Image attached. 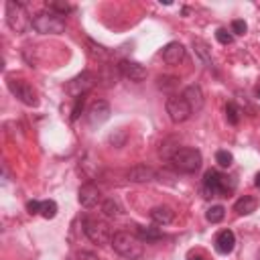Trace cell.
Instances as JSON below:
<instances>
[{
    "mask_svg": "<svg viewBox=\"0 0 260 260\" xmlns=\"http://www.w3.org/2000/svg\"><path fill=\"white\" fill-rule=\"evenodd\" d=\"M246 30H248V26H246V22H244V20H240V18H238V20H234V22H232V32H234V35H244Z\"/></svg>",
    "mask_w": 260,
    "mask_h": 260,
    "instance_id": "1f68e13d",
    "label": "cell"
},
{
    "mask_svg": "<svg viewBox=\"0 0 260 260\" xmlns=\"http://www.w3.org/2000/svg\"><path fill=\"white\" fill-rule=\"evenodd\" d=\"M223 217H225V207H223V205H211V207L205 211V219H207L209 223H219Z\"/></svg>",
    "mask_w": 260,
    "mask_h": 260,
    "instance_id": "7402d4cb",
    "label": "cell"
},
{
    "mask_svg": "<svg viewBox=\"0 0 260 260\" xmlns=\"http://www.w3.org/2000/svg\"><path fill=\"white\" fill-rule=\"evenodd\" d=\"M32 28L41 35H61L65 30V20L55 12H39L30 20Z\"/></svg>",
    "mask_w": 260,
    "mask_h": 260,
    "instance_id": "3957f363",
    "label": "cell"
},
{
    "mask_svg": "<svg viewBox=\"0 0 260 260\" xmlns=\"http://www.w3.org/2000/svg\"><path fill=\"white\" fill-rule=\"evenodd\" d=\"M83 232L85 236L98 244V246H106V244H112V230L106 221H100V219H85L83 221Z\"/></svg>",
    "mask_w": 260,
    "mask_h": 260,
    "instance_id": "5b68a950",
    "label": "cell"
},
{
    "mask_svg": "<svg viewBox=\"0 0 260 260\" xmlns=\"http://www.w3.org/2000/svg\"><path fill=\"white\" fill-rule=\"evenodd\" d=\"M254 185L260 189V173H256V179H254Z\"/></svg>",
    "mask_w": 260,
    "mask_h": 260,
    "instance_id": "d590c367",
    "label": "cell"
},
{
    "mask_svg": "<svg viewBox=\"0 0 260 260\" xmlns=\"http://www.w3.org/2000/svg\"><path fill=\"white\" fill-rule=\"evenodd\" d=\"M225 179H228V177H223L221 173H217V171H213V169L205 171V175H203V189H205V193H207L209 197L228 195V193L234 189V185H228Z\"/></svg>",
    "mask_w": 260,
    "mask_h": 260,
    "instance_id": "277c9868",
    "label": "cell"
},
{
    "mask_svg": "<svg viewBox=\"0 0 260 260\" xmlns=\"http://www.w3.org/2000/svg\"><path fill=\"white\" fill-rule=\"evenodd\" d=\"M95 85V77H93V73H89V71H81L79 75H75L71 81H67V85H65V89H67V93L71 95V98H83L91 87Z\"/></svg>",
    "mask_w": 260,
    "mask_h": 260,
    "instance_id": "ba28073f",
    "label": "cell"
},
{
    "mask_svg": "<svg viewBox=\"0 0 260 260\" xmlns=\"http://www.w3.org/2000/svg\"><path fill=\"white\" fill-rule=\"evenodd\" d=\"M181 95H183V98H185V102L189 104L191 112H199V110L203 108V91H201V87H199L197 83L187 85V87L183 89V93H181Z\"/></svg>",
    "mask_w": 260,
    "mask_h": 260,
    "instance_id": "5bb4252c",
    "label": "cell"
},
{
    "mask_svg": "<svg viewBox=\"0 0 260 260\" xmlns=\"http://www.w3.org/2000/svg\"><path fill=\"white\" fill-rule=\"evenodd\" d=\"M126 177H128V181H132V183H150V181H154L156 173H154L152 167L136 165V167H132V169L128 171Z\"/></svg>",
    "mask_w": 260,
    "mask_h": 260,
    "instance_id": "9a60e30c",
    "label": "cell"
},
{
    "mask_svg": "<svg viewBox=\"0 0 260 260\" xmlns=\"http://www.w3.org/2000/svg\"><path fill=\"white\" fill-rule=\"evenodd\" d=\"M225 118H228L230 124H238L240 122V110H238V106L234 102H230L225 106Z\"/></svg>",
    "mask_w": 260,
    "mask_h": 260,
    "instance_id": "83f0119b",
    "label": "cell"
},
{
    "mask_svg": "<svg viewBox=\"0 0 260 260\" xmlns=\"http://www.w3.org/2000/svg\"><path fill=\"white\" fill-rule=\"evenodd\" d=\"M193 49H195V55H197L207 67H211V49L207 47V43L201 41V39H193Z\"/></svg>",
    "mask_w": 260,
    "mask_h": 260,
    "instance_id": "44dd1931",
    "label": "cell"
},
{
    "mask_svg": "<svg viewBox=\"0 0 260 260\" xmlns=\"http://www.w3.org/2000/svg\"><path fill=\"white\" fill-rule=\"evenodd\" d=\"M110 114H112L110 104H108L106 100H98V102H93V104L89 106V110H87V122H89L91 126H100V124H104V122L110 118Z\"/></svg>",
    "mask_w": 260,
    "mask_h": 260,
    "instance_id": "8fae6325",
    "label": "cell"
},
{
    "mask_svg": "<svg viewBox=\"0 0 260 260\" xmlns=\"http://www.w3.org/2000/svg\"><path fill=\"white\" fill-rule=\"evenodd\" d=\"M83 102H85V98H77L75 100V106H73V112H71V120H77L79 118V114L83 110Z\"/></svg>",
    "mask_w": 260,
    "mask_h": 260,
    "instance_id": "d6a6232c",
    "label": "cell"
},
{
    "mask_svg": "<svg viewBox=\"0 0 260 260\" xmlns=\"http://www.w3.org/2000/svg\"><path fill=\"white\" fill-rule=\"evenodd\" d=\"M256 95H258V98H260V87H256Z\"/></svg>",
    "mask_w": 260,
    "mask_h": 260,
    "instance_id": "74e56055",
    "label": "cell"
},
{
    "mask_svg": "<svg viewBox=\"0 0 260 260\" xmlns=\"http://www.w3.org/2000/svg\"><path fill=\"white\" fill-rule=\"evenodd\" d=\"M41 205H43V201H28L26 203V211L30 213V215H37V213H41Z\"/></svg>",
    "mask_w": 260,
    "mask_h": 260,
    "instance_id": "836d02e7",
    "label": "cell"
},
{
    "mask_svg": "<svg viewBox=\"0 0 260 260\" xmlns=\"http://www.w3.org/2000/svg\"><path fill=\"white\" fill-rule=\"evenodd\" d=\"M110 142L114 144V146H124V142H126V130L124 128H120V130H116L114 134H110Z\"/></svg>",
    "mask_w": 260,
    "mask_h": 260,
    "instance_id": "f546056e",
    "label": "cell"
},
{
    "mask_svg": "<svg viewBox=\"0 0 260 260\" xmlns=\"http://www.w3.org/2000/svg\"><path fill=\"white\" fill-rule=\"evenodd\" d=\"M134 228H136V236L142 242H154L162 238V232L158 228H148V225H134Z\"/></svg>",
    "mask_w": 260,
    "mask_h": 260,
    "instance_id": "ffe728a7",
    "label": "cell"
},
{
    "mask_svg": "<svg viewBox=\"0 0 260 260\" xmlns=\"http://www.w3.org/2000/svg\"><path fill=\"white\" fill-rule=\"evenodd\" d=\"M189 260H205V258H203V256H199V254H197V256H189Z\"/></svg>",
    "mask_w": 260,
    "mask_h": 260,
    "instance_id": "8d00e7d4",
    "label": "cell"
},
{
    "mask_svg": "<svg viewBox=\"0 0 260 260\" xmlns=\"http://www.w3.org/2000/svg\"><path fill=\"white\" fill-rule=\"evenodd\" d=\"M8 89H10V93L16 98V100H20L24 106H30V108H35V106H39V95H37V91L32 89V85L30 83H26L24 79H8Z\"/></svg>",
    "mask_w": 260,
    "mask_h": 260,
    "instance_id": "8992f818",
    "label": "cell"
},
{
    "mask_svg": "<svg viewBox=\"0 0 260 260\" xmlns=\"http://www.w3.org/2000/svg\"><path fill=\"white\" fill-rule=\"evenodd\" d=\"M102 211H104L106 217H116V215H120V205L114 199H106L102 203Z\"/></svg>",
    "mask_w": 260,
    "mask_h": 260,
    "instance_id": "d4e9b609",
    "label": "cell"
},
{
    "mask_svg": "<svg viewBox=\"0 0 260 260\" xmlns=\"http://www.w3.org/2000/svg\"><path fill=\"white\" fill-rule=\"evenodd\" d=\"M47 8H49L51 12H55V14L63 16V14H67V12L71 10V4H67V2H57V0H51V2H47Z\"/></svg>",
    "mask_w": 260,
    "mask_h": 260,
    "instance_id": "484cf974",
    "label": "cell"
},
{
    "mask_svg": "<svg viewBox=\"0 0 260 260\" xmlns=\"http://www.w3.org/2000/svg\"><path fill=\"white\" fill-rule=\"evenodd\" d=\"M85 43H87V47H89V53H91L95 59H100V61H106V59L110 57V51H108L106 47L98 45L95 41H91V39H85Z\"/></svg>",
    "mask_w": 260,
    "mask_h": 260,
    "instance_id": "603a6c76",
    "label": "cell"
},
{
    "mask_svg": "<svg viewBox=\"0 0 260 260\" xmlns=\"http://www.w3.org/2000/svg\"><path fill=\"white\" fill-rule=\"evenodd\" d=\"M177 83H179V79H177V77H171V75L158 77V87H160V89H165V91H169V89L177 87Z\"/></svg>",
    "mask_w": 260,
    "mask_h": 260,
    "instance_id": "f1b7e54d",
    "label": "cell"
},
{
    "mask_svg": "<svg viewBox=\"0 0 260 260\" xmlns=\"http://www.w3.org/2000/svg\"><path fill=\"white\" fill-rule=\"evenodd\" d=\"M112 248H114L120 256H124V258H128V260H138V258H142V254H144L142 240H140L138 236L130 234V232H116L114 238H112Z\"/></svg>",
    "mask_w": 260,
    "mask_h": 260,
    "instance_id": "6da1fadb",
    "label": "cell"
},
{
    "mask_svg": "<svg viewBox=\"0 0 260 260\" xmlns=\"http://www.w3.org/2000/svg\"><path fill=\"white\" fill-rule=\"evenodd\" d=\"M120 75H122V73H120L118 65H110V63H104V65H102V71H100V79L104 81V85H106V87L114 85V83L118 81V77H120Z\"/></svg>",
    "mask_w": 260,
    "mask_h": 260,
    "instance_id": "d6986e66",
    "label": "cell"
},
{
    "mask_svg": "<svg viewBox=\"0 0 260 260\" xmlns=\"http://www.w3.org/2000/svg\"><path fill=\"white\" fill-rule=\"evenodd\" d=\"M256 207H258V201L252 195H244L234 203V211L238 215H250L252 211H256Z\"/></svg>",
    "mask_w": 260,
    "mask_h": 260,
    "instance_id": "ac0fdd59",
    "label": "cell"
},
{
    "mask_svg": "<svg viewBox=\"0 0 260 260\" xmlns=\"http://www.w3.org/2000/svg\"><path fill=\"white\" fill-rule=\"evenodd\" d=\"M215 39H217L221 45H230V43L234 41V35L228 32L225 28H217V30H215Z\"/></svg>",
    "mask_w": 260,
    "mask_h": 260,
    "instance_id": "4dcf8cb0",
    "label": "cell"
},
{
    "mask_svg": "<svg viewBox=\"0 0 260 260\" xmlns=\"http://www.w3.org/2000/svg\"><path fill=\"white\" fill-rule=\"evenodd\" d=\"M6 24L14 32H24L26 26H28V20L24 16V6H20L16 0L6 2Z\"/></svg>",
    "mask_w": 260,
    "mask_h": 260,
    "instance_id": "52a82bcc",
    "label": "cell"
},
{
    "mask_svg": "<svg viewBox=\"0 0 260 260\" xmlns=\"http://www.w3.org/2000/svg\"><path fill=\"white\" fill-rule=\"evenodd\" d=\"M183 59H185V47L181 43L173 41V43L162 47V61L167 65H179Z\"/></svg>",
    "mask_w": 260,
    "mask_h": 260,
    "instance_id": "4fadbf2b",
    "label": "cell"
},
{
    "mask_svg": "<svg viewBox=\"0 0 260 260\" xmlns=\"http://www.w3.org/2000/svg\"><path fill=\"white\" fill-rule=\"evenodd\" d=\"M77 260H100V258H98L93 252H85V250H83V252L77 254Z\"/></svg>",
    "mask_w": 260,
    "mask_h": 260,
    "instance_id": "e575fe53",
    "label": "cell"
},
{
    "mask_svg": "<svg viewBox=\"0 0 260 260\" xmlns=\"http://www.w3.org/2000/svg\"><path fill=\"white\" fill-rule=\"evenodd\" d=\"M57 203L53 201V199H47V201H43V205H41V215L45 217V219H53L55 215H57Z\"/></svg>",
    "mask_w": 260,
    "mask_h": 260,
    "instance_id": "cb8c5ba5",
    "label": "cell"
},
{
    "mask_svg": "<svg viewBox=\"0 0 260 260\" xmlns=\"http://www.w3.org/2000/svg\"><path fill=\"white\" fill-rule=\"evenodd\" d=\"M167 114H169L171 122L181 124V122H185L193 112H191V108H189V104L185 102L183 95H171V98L167 100Z\"/></svg>",
    "mask_w": 260,
    "mask_h": 260,
    "instance_id": "9c48e42d",
    "label": "cell"
},
{
    "mask_svg": "<svg viewBox=\"0 0 260 260\" xmlns=\"http://www.w3.org/2000/svg\"><path fill=\"white\" fill-rule=\"evenodd\" d=\"M215 162H217L221 169H228V167H232L234 156H232V152H228V150H217V152H215Z\"/></svg>",
    "mask_w": 260,
    "mask_h": 260,
    "instance_id": "4316f807",
    "label": "cell"
},
{
    "mask_svg": "<svg viewBox=\"0 0 260 260\" xmlns=\"http://www.w3.org/2000/svg\"><path fill=\"white\" fill-rule=\"evenodd\" d=\"M100 199H102V193H100L98 185H93V183H85V185H81L79 191H77V201H79V205L85 207V209L95 207Z\"/></svg>",
    "mask_w": 260,
    "mask_h": 260,
    "instance_id": "30bf717a",
    "label": "cell"
},
{
    "mask_svg": "<svg viewBox=\"0 0 260 260\" xmlns=\"http://www.w3.org/2000/svg\"><path fill=\"white\" fill-rule=\"evenodd\" d=\"M171 162L177 171L181 173H195L199 171L203 158H201V152L197 148H191V146H181L175 150V154L171 156Z\"/></svg>",
    "mask_w": 260,
    "mask_h": 260,
    "instance_id": "7a4b0ae2",
    "label": "cell"
},
{
    "mask_svg": "<svg viewBox=\"0 0 260 260\" xmlns=\"http://www.w3.org/2000/svg\"><path fill=\"white\" fill-rule=\"evenodd\" d=\"M234 246H236V236H234V232H232V230H221V232L217 234V238H215V250H217L219 254H230V252L234 250Z\"/></svg>",
    "mask_w": 260,
    "mask_h": 260,
    "instance_id": "2e32d148",
    "label": "cell"
},
{
    "mask_svg": "<svg viewBox=\"0 0 260 260\" xmlns=\"http://www.w3.org/2000/svg\"><path fill=\"white\" fill-rule=\"evenodd\" d=\"M173 217H175V211L171 207H167V205H156V207L150 209V219L156 221V223H160V225L171 223Z\"/></svg>",
    "mask_w": 260,
    "mask_h": 260,
    "instance_id": "e0dca14e",
    "label": "cell"
},
{
    "mask_svg": "<svg viewBox=\"0 0 260 260\" xmlns=\"http://www.w3.org/2000/svg\"><path fill=\"white\" fill-rule=\"evenodd\" d=\"M118 69H120V73H122L124 77H128L130 81H142V79H146V69H144L140 63H136V61L122 59V61L118 63Z\"/></svg>",
    "mask_w": 260,
    "mask_h": 260,
    "instance_id": "7c38bea8",
    "label": "cell"
}]
</instances>
